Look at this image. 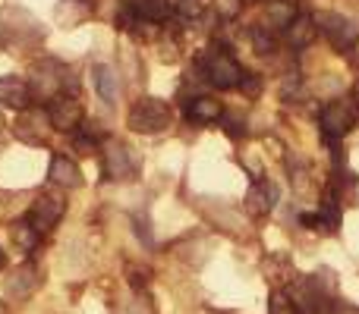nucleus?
Returning <instances> with one entry per match:
<instances>
[{
	"instance_id": "1",
	"label": "nucleus",
	"mask_w": 359,
	"mask_h": 314,
	"mask_svg": "<svg viewBox=\"0 0 359 314\" xmlns=\"http://www.w3.org/2000/svg\"><path fill=\"white\" fill-rule=\"evenodd\" d=\"M196 66H198V73H202V79L208 82V85L221 88V92H227V88H240L243 76H246L243 73V66L224 48L205 50V54L198 57Z\"/></svg>"
},
{
	"instance_id": "2",
	"label": "nucleus",
	"mask_w": 359,
	"mask_h": 314,
	"mask_svg": "<svg viewBox=\"0 0 359 314\" xmlns=\"http://www.w3.org/2000/svg\"><path fill=\"white\" fill-rule=\"evenodd\" d=\"M174 120V110H170L168 101L161 98H139L136 104L130 107V129L142 132V136H155V132H164Z\"/></svg>"
},
{
	"instance_id": "3",
	"label": "nucleus",
	"mask_w": 359,
	"mask_h": 314,
	"mask_svg": "<svg viewBox=\"0 0 359 314\" xmlns=\"http://www.w3.org/2000/svg\"><path fill=\"white\" fill-rule=\"evenodd\" d=\"M48 120H50V126H54V129L73 132V129H79V126H82L86 110H82V104L76 101V94L63 92V94H57V98L48 101Z\"/></svg>"
},
{
	"instance_id": "4",
	"label": "nucleus",
	"mask_w": 359,
	"mask_h": 314,
	"mask_svg": "<svg viewBox=\"0 0 359 314\" xmlns=\"http://www.w3.org/2000/svg\"><path fill=\"white\" fill-rule=\"evenodd\" d=\"M50 120H48V110H22L19 120L13 123V136L25 145H44L50 136Z\"/></svg>"
},
{
	"instance_id": "5",
	"label": "nucleus",
	"mask_w": 359,
	"mask_h": 314,
	"mask_svg": "<svg viewBox=\"0 0 359 314\" xmlns=\"http://www.w3.org/2000/svg\"><path fill=\"white\" fill-rule=\"evenodd\" d=\"M139 170V160L133 157V151L126 148L123 142H117V138H111V142L104 145V176L107 179H133Z\"/></svg>"
},
{
	"instance_id": "6",
	"label": "nucleus",
	"mask_w": 359,
	"mask_h": 314,
	"mask_svg": "<svg viewBox=\"0 0 359 314\" xmlns=\"http://www.w3.org/2000/svg\"><path fill=\"white\" fill-rule=\"evenodd\" d=\"M318 123H322V136L328 138V142H341V138L353 129V113H350V107L344 104V101H331V104L322 107Z\"/></svg>"
},
{
	"instance_id": "7",
	"label": "nucleus",
	"mask_w": 359,
	"mask_h": 314,
	"mask_svg": "<svg viewBox=\"0 0 359 314\" xmlns=\"http://www.w3.org/2000/svg\"><path fill=\"white\" fill-rule=\"evenodd\" d=\"M60 73H63V66H60V63H54V60L35 63V69H32V76H35V79L29 82L32 94H35V98H44V101L63 94V76Z\"/></svg>"
},
{
	"instance_id": "8",
	"label": "nucleus",
	"mask_w": 359,
	"mask_h": 314,
	"mask_svg": "<svg viewBox=\"0 0 359 314\" xmlns=\"http://www.w3.org/2000/svg\"><path fill=\"white\" fill-rule=\"evenodd\" d=\"M316 25L331 38V44H334L337 50H350L359 38V25H353L347 16H337V13H325Z\"/></svg>"
},
{
	"instance_id": "9",
	"label": "nucleus",
	"mask_w": 359,
	"mask_h": 314,
	"mask_svg": "<svg viewBox=\"0 0 359 314\" xmlns=\"http://www.w3.org/2000/svg\"><path fill=\"white\" fill-rule=\"evenodd\" d=\"M67 214V201L63 195H41L32 204V227L38 233H50V229L60 223V217Z\"/></svg>"
},
{
	"instance_id": "10",
	"label": "nucleus",
	"mask_w": 359,
	"mask_h": 314,
	"mask_svg": "<svg viewBox=\"0 0 359 314\" xmlns=\"http://www.w3.org/2000/svg\"><path fill=\"white\" fill-rule=\"evenodd\" d=\"M274 204H278V185H274L271 179H255L246 192L243 208H246L249 217H265L274 210Z\"/></svg>"
},
{
	"instance_id": "11",
	"label": "nucleus",
	"mask_w": 359,
	"mask_h": 314,
	"mask_svg": "<svg viewBox=\"0 0 359 314\" xmlns=\"http://www.w3.org/2000/svg\"><path fill=\"white\" fill-rule=\"evenodd\" d=\"M0 104L10 110H29L32 104V88L22 76H0Z\"/></svg>"
},
{
	"instance_id": "12",
	"label": "nucleus",
	"mask_w": 359,
	"mask_h": 314,
	"mask_svg": "<svg viewBox=\"0 0 359 314\" xmlns=\"http://www.w3.org/2000/svg\"><path fill=\"white\" fill-rule=\"evenodd\" d=\"M38 286H41V273H38V267L35 264H22V267H16V271L6 277V296L16 299V302H22V299H29Z\"/></svg>"
},
{
	"instance_id": "13",
	"label": "nucleus",
	"mask_w": 359,
	"mask_h": 314,
	"mask_svg": "<svg viewBox=\"0 0 359 314\" xmlns=\"http://www.w3.org/2000/svg\"><path fill=\"white\" fill-rule=\"evenodd\" d=\"M224 117V107L217 98H211V94H198V98H189L186 101V120L189 123H217V120Z\"/></svg>"
},
{
	"instance_id": "14",
	"label": "nucleus",
	"mask_w": 359,
	"mask_h": 314,
	"mask_svg": "<svg viewBox=\"0 0 359 314\" xmlns=\"http://www.w3.org/2000/svg\"><path fill=\"white\" fill-rule=\"evenodd\" d=\"M316 35H318V25H316V19H309L306 13H297V16H293V22L284 29L287 44H290V48H297V50L309 48V44L316 41Z\"/></svg>"
},
{
	"instance_id": "15",
	"label": "nucleus",
	"mask_w": 359,
	"mask_h": 314,
	"mask_svg": "<svg viewBox=\"0 0 359 314\" xmlns=\"http://www.w3.org/2000/svg\"><path fill=\"white\" fill-rule=\"evenodd\" d=\"M48 176H50V183L60 185V189H76V185H82V170L69 157H60V155L50 160Z\"/></svg>"
},
{
	"instance_id": "16",
	"label": "nucleus",
	"mask_w": 359,
	"mask_h": 314,
	"mask_svg": "<svg viewBox=\"0 0 359 314\" xmlns=\"http://www.w3.org/2000/svg\"><path fill=\"white\" fill-rule=\"evenodd\" d=\"M126 6L136 13V19L151 22V25L168 22V16H170V3H168V0H130Z\"/></svg>"
},
{
	"instance_id": "17",
	"label": "nucleus",
	"mask_w": 359,
	"mask_h": 314,
	"mask_svg": "<svg viewBox=\"0 0 359 314\" xmlns=\"http://www.w3.org/2000/svg\"><path fill=\"white\" fill-rule=\"evenodd\" d=\"M10 245L22 255H32L38 248V229L32 227V220H13L10 223Z\"/></svg>"
},
{
	"instance_id": "18",
	"label": "nucleus",
	"mask_w": 359,
	"mask_h": 314,
	"mask_svg": "<svg viewBox=\"0 0 359 314\" xmlns=\"http://www.w3.org/2000/svg\"><path fill=\"white\" fill-rule=\"evenodd\" d=\"M92 82H95L98 94L107 101V104H114V101L120 98V79H117V73H114L107 63H98V66L92 69Z\"/></svg>"
},
{
	"instance_id": "19",
	"label": "nucleus",
	"mask_w": 359,
	"mask_h": 314,
	"mask_svg": "<svg viewBox=\"0 0 359 314\" xmlns=\"http://www.w3.org/2000/svg\"><path fill=\"white\" fill-rule=\"evenodd\" d=\"M318 223H322L325 229H337V227H341V201H337V192L334 189H328L322 208H318Z\"/></svg>"
},
{
	"instance_id": "20",
	"label": "nucleus",
	"mask_w": 359,
	"mask_h": 314,
	"mask_svg": "<svg viewBox=\"0 0 359 314\" xmlns=\"http://www.w3.org/2000/svg\"><path fill=\"white\" fill-rule=\"evenodd\" d=\"M293 16H297V10H293L290 3H271V10H268V29H287V25L293 22Z\"/></svg>"
},
{
	"instance_id": "21",
	"label": "nucleus",
	"mask_w": 359,
	"mask_h": 314,
	"mask_svg": "<svg viewBox=\"0 0 359 314\" xmlns=\"http://www.w3.org/2000/svg\"><path fill=\"white\" fill-rule=\"evenodd\" d=\"M249 38H252V44H255V50L259 54H271L274 50V31L268 29V25H252V31H249Z\"/></svg>"
},
{
	"instance_id": "22",
	"label": "nucleus",
	"mask_w": 359,
	"mask_h": 314,
	"mask_svg": "<svg viewBox=\"0 0 359 314\" xmlns=\"http://www.w3.org/2000/svg\"><path fill=\"white\" fill-rule=\"evenodd\" d=\"M268 314H299V311L293 308L290 296H287L284 290H278V292L271 296V302H268Z\"/></svg>"
},
{
	"instance_id": "23",
	"label": "nucleus",
	"mask_w": 359,
	"mask_h": 314,
	"mask_svg": "<svg viewBox=\"0 0 359 314\" xmlns=\"http://www.w3.org/2000/svg\"><path fill=\"white\" fill-rule=\"evenodd\" d=\"M168 3L183 19H198V13H202V0H168Z\"/></svg>"
},
{
	"instance_id": "24",
	"label": "nucleus",
	"mask_w": 359,
	"mask_h": 314,
	"mask_svg": "<svg viewBox=\"0 0 359 314\" xmlns=\"http://www.w3.org/2000/svg\"><path fill=\"white\" fill-rule=\"evenodd\" d=\"M211 6L221 19H236L243 10V0H211Z\"/></svg>"
},
{
	"instance_id": "25",
	"label": "nucleus",
	"mask_w": 359,
	"mask_h": 314,
	"mask_svg": "<svg viewBox=\"0 0 359 314\" xmlns=\"http://www.w3.org/2000/svg\"><path fill=\"white\" fill-rule=\"evenodd\" d=\"M240 88L243 92H249V94H255L262 88V82H259V76H252V73H246L243 76V82H240Z\"/></svg>"
},
{
	"instance_id": "26",
	"label": "nucleus",
	"mask_w": 359,
	"mask_h": 314,
	"mask_svg": "<svg viewBox=\"0 0 359 314\" xmlns=\"http://www.w3.org/2000/svg\"><path fill=\"white\" fill-rule=\"evenodd\" d=\"M224 117H227V113H224ZM227 132H230L233 138L246 136V129H243V120H240V117H227Z\"/></svg>"
},
{
	"instance_id": "27",
	"label": "nucleus",
	"mask_w": 359,
	"mask_h": 314,
	"mask_svg": "<svg viewBox=\"0 0 359 314\" xmlns=\"http://www.w3.org/2000/svg\"><path fill=\"white\" fill-rule=\"evenodd\" d=\"M331 314H359V305H350V302H334Z\"/></svg>"
},
{
	"instance_id": "28",
	"label": "nucleus",
	"mask_w": 359,
	"mask_h": 314,
	"mask_svg": "<svg viewBox=\"0 0 359 314\" xmlns=\"http://www.w3.org/2000/svg\"><path fill=\"white\" fill-rule=\"evenodd\" d=\"M353 101L359 104V79H356V85H353Z\"/></svg>"
},
{
	"instance_id": "29",
	"label": "nucleus",
	"mask_w": 359,
	"mask_h": 314,
	"mask_svg": "<svg viewBox=\"0 0 359 314\" xmlns=\"http://www.w3.org/2000/svg\"><path fill=\"white\" fill-rule=\"evenodd\" d=\"M76 3H82V6H92V3H95V0H76Z\"/></svg>"
},
{
	"instance_id": "30",
	"label": "nucleus",
	"mask_w": 359,
	"mask_h": 314,
	"mask_svg": "<svg viewBox=\"0 0 359 314\" xmlns=\"http://www.w3.org/2000/svg\"><path fill=\"white\" fill-rule=\"evenodd\" d=\"M0 314H6V302H0Z\"/></svg>"
},
{
	"instance_id": "31",
	"label": "nucleus",
	"mask_w": 359,
	"mask_h": 314,
	"mask_svg": "<svg viewBox=\"0 0 359 314\" xmlns=\"http://www.w3.org/2000/svg\"><path fill=\"white\" fill-rule=\"evenodd\" d=\"M6 264V258H4V252H0V267H4Z\"/></svg>"
},
{
	"instance_id": "32",
	"label": "nucleus",
	"mask_w": 359,
	"mask_h": 314,
	"mask_svg": "<svg viewBox=\"0 0 359 314\" xmlns=\"http://www.w3.org/2000/svg\"><path fill=\"white\" fill-rule=\"evenodd\" d=\"M0 129H4V113H0Z\"/></svg>"
}]
</instances>
